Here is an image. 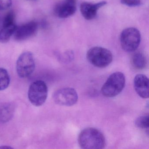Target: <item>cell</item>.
I'll use <instances>...</instances> for the list:
<instances>
[{"label": "cell", "instance_id": "ba28073f", "mask_svg": "<svg viewBox=\"0 0 149 149\" xmlns=\"http://www.w3.org/2000/svg\"><path fill=\"white\" fill-rule=\"evenodd\" d=\"M37 30V22L34 21L29 22L16 27L14 33V38L17 41H23L35 36Z\"/></svg>", "mask_w": 149, "mask_h": 149}, {"label": "cell", "instance_id": "30bf717a", "mask_svg": "<svg viewBox=\"0 0 149 149\" xmlns=\"http://www.w3.org/2000/svg\"><path fill=\"white\" fill-rule=\"evenodd\" d=\"M107 2L102 1L96 3L84 2L80 6V11L82 15L85 19L91 20L96 16L97 11L101 8L105 6Z\"/></svg>", "mask_w": 149, "mask_h": 149}, {"label": "cell", "instance_id": "5bb4252c", "mask_svg": "<svg viewBox=\"0 0 149 149\" xmlns=\"http://www.w3.org/2000/svg\"><path fill=\"white\" fill-rule=\"evenodd\" d=\"M13 112V107L12 104H4L0 108V121L3 123L8 122L12 118Z\"/></svg>", "mask_w": 149, "mask_h": 149}, {"label": "cell", "instance_id": "ac0fdd59", "mask_svg": "<svg viewBox=\"0 0 149 149\" xmlns=\"http://www.w3.org/2000/svg\"><path fill=\"white\" fill-rule=\"evenodd\" d=\"M123 5L130 7L138 6L141 4V0H121Z\"/></svg>", "mask_w": 149, "mask_h": 149}, {"label": "cell", "instance_id": "8992f818", "mask_svg": "<svg viewBox=\"0 0 149 149\" xmlns=\"http://www.w3.org/2000/svg\"><path fill=\"white\" fill-rule=\"evenodd\" d=\"M35 69V62L33 54L30 52L22 53L16 63L17 74L19 77L26 78L31 75Z\"/></svg>", "mask_w": 149, "mask_h": 149}, {"label": "cell", "instance_id": "3957f363", "mask_svg": "<svg viewBox=\"0 0 149 149\" xmlns=\"http://www.w3.org/2000/svg\"><path fill=\"white\" fill-rule=\"evenodd\" d=\"M88 61L93 66L104 68L109 66L113 60V56L109 49L101 47L91 48L87 52Z\"/></svg>", "mask_w": 149, "mask_h": 149}, {"label": "cell", "instance_id": "e0dca14e", "mask_svg": "<svg viewBox=\"0 0 149 149\" xmlns=\"http://www.w3.org/2000/svg\"><path fill=\"white\" fill-rule=\"evenodd\" d=\"M15 24V15L13 12H10L4 18L3 25H9Z\"/></svg>", "mask_w": 149, "mask_h": 149}, {"label": "cell", "instance_id": "4fadbf2b", "mask_svg": "<svg viewBox=\"0 0 149 149\" xmlns=\"http://www.w3.org/2000/svg\"><path fill=\"white\" fill-rule=\"evenodd\" d=\"M132 64L136 69L144 68L147 64V60L144 54L140 51L134 53L132 57Z\"/></svg>", "mask_w": 149, "mask_h": 149}, {"label": "cell", "instance_id": "9a60e30c", "mask_svg": "<svg viewBox=\"0 0 149 149\" xmlns=\"http://www.w3.org/2000/svg\"><path fill=\"white\" fill-rule=\"evenodd\" d=\"M10 82V77L8 71L5 69L0 68V91L6 89Z\"/></svg>", "mask_w": 149, "mask_h": 149}, {"label": "cell", "instance_id": "277c9868", "mask_svg": "<svg viewBox=\"0 0 149 149\" xmlns=\"http://www.w3.org/2000/svg\"><path fill=\"white\" fill-rule=\"evenodd\" d=\"M141 41L139 30L133 27L124 29L120 36V42L122 49L128 52H133L138 48Z\"/></svg>", "mask_w": 149, "mask_h": 149}, {"label": "cell", "instance_id": "ffe728a7", "mask_svg": "<svg viewBox=\"0 0 149 149\" xmlns=\"http://www.w3.org/2000/svg\"><path fill=\"white\" fill-rule=\"evenodd\" d=\"M0 148H6V149H8V148H12L11 147H8V146H2V147H0Z\"/></svg>", "mask_w": 149, "mask_h": 149}, {"label": "cell", "instance_id": "52a82bcc", "mask_svg": "<svg viewBox=\"0 0 149 149\" xmlns=\"http://www.w3.org/2000/svg\"><path fill=\"white\" fill-rule=\"evenodd\" d=\"M53 99L54 102L59 105L72 106L77 102L78 95L73 88H63L54 93Z\"/></svg>", "mask_w": 149, "mask_h": 149}, {"label": "cell", "instance_id": "9c48e42d", "mask_svg": "<svg viewBox=\"0 0 149 149\" xmlns=\"http://www.w3.org/2000/svg\"><path fill=\"white\" fill-rule=\"evenodd\" d=\"M76 9V0H64L56 5L54 13L59 18L65 19L74 14Z\"/></svg>", "mask_w": 149, "mask_h": 149}, {"label": "cell", "instance_id": "7a4b0ae2", "mask_svg": "<svg viewBox=\"0 0 149 149\" xmlns=\"http://www.w3.org/2000/svg\"><path fill=\"white\" fill-rule=\"evenodd\" d=\"M125 83V77L123 73L120 72L113 73L103 85L102 94L106 97H114L122 92Z\"/></svg>", "mask_w": 149, "mask_h": 149}, {"label": "cell", "instance_id": "2e32d148", "mask_svg": "<svg viewBox=\"0 0 149 149\" xmlns=\"http://www.w3.org/2000/svg\"><path fill=\"white\" fill-rule=\"evenodd\" d=\"M135 125L141 129H149V116H143L138 118L135 121Z\"/></svg>", "mask_w": 149, "mask_h": 149}, {"label": "cell", "instance_id": "8fae6325", "mask_svg": "<svg viewBox=\"0 0 149 149\" xmlns=\"http://www.w3.org/2000/svg\"><path fill=\"white\" fill-rule=\"evenodd\" d=\"M134 89L138 95L143 98L149 96V82L148 77L143 74H139L135 77L133 81Z\"/></svg>", "mask_w": 149, "mask_h": 149}, {"label": "cell", "instance_id": "5b68a950", "mask_svg": "<svg viewBox=\"0 0 149 149\" xmlns=\"http://www.w3.org/2000/svg\"><path fill=\"white\" fill-rule=\"evenodd\" d=\"M47 95V86L43 81H35L29 86L28 98L33 105L36 106L42 105L46 102Z\"/></svg>", "mask_w": 149, "mask_h": 149}, {"label": "cell", "instance_id": "d6986e66", "mask_svg": "<svg viewBox=\"0 0 149 149\" xmlns=\"http://www.w3.org/2000/svg\"><path fill=\"white\" fill-rule=\"evenodd\" d=\"M12 5V0H0V11L6 10Z\"/></svg>", "mask_w": 149, "mask_h": 149}, {"label": "cell", "instance_id": "7c38bea8", "mask_svg": "<svg viewBox=\"0 0 149 149\" xmlns=\"http://www.w3.org/2000/svg\"><path fill=\"white\" fill-rule=\"evenodd\" d=\"M16 27L15 24L3 25V27L0 31V42L5 43L8 42L11 36L13 35Z\"/></svg>", "mask_w": 149, "mask_h": 149}, {"label": "cell", "instance_id": "44dd1931", "mask_svg": "<svg viewBox=\"0 0 149 149\" xmlns=\"http://www.w3.org/2000/svg\"><path fill=\"white\" fill-rule=\"evenodd\" d=\"M29 1H36V0H29Z\"/></svg>", "mask_w": 149, "mask_h": 149}, {"label": "cell", "instance_id": "6da1fadb", "mask_svg": "<svg viewBox=\"0 0 149 149\" xmlns=\"http://www.w3.org/2000/svg\"><path fill=\"white\" fill-rule=\"evenodd\" d=\"M78 143L84 149H101L106 145V140L103 133L94 128H87L79 134Z\"/></svg>", "mask_w": 149, "mask_h": 149}]
</instances>
